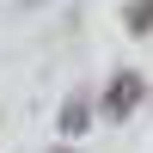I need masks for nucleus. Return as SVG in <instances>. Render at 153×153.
Here are the masks:
<instances>
[{"label": "nucleus", "mask_w": 153, "mask_h": 153, "mask_svg": "<svg viewBox=\"0 0 153 153\" xmlns=\"http://www.w3.org/2000/svg\"><path fill=\"white\" fill-rule=\"evenodd\" d=\"M135 98H141V80H135V74H117V80L104 86V117H129Z\"/></svg>", "instance_id": "nucleus-1"}, {"label": "nucleus", "mask_w": 153, "mask_h": 153, "mask_svg": "<svg viewBox=\"0 0 153 153\" xmlns=\"http://www.w3.org/2000/svg\"><path fill=\"white\" fill-rule=\"evenodd\" d=\"M92 129V98H68L61 104V135H86Z\"/></svg>", "instance_id": "nucleus-2"}, {"label": "nucleus", "mask_w": 153, "mask_h": 153, "mask_svg": "<svg viewBox=\"0 0 153 153\" xmlns=\"http://www.w3.org/2000/svg\"><path fill=\"white\" fill-rule=\"evenodd\" d=\"M129 31H153V0H129Z\"/></svg>", "instance_id": "nucleus-3"}, {"label": "nucleus", "mask_w": 153, "mask_h": 153, "mask_svg": "<svg viewBox=\"0 0 153 153\" xmlns=\"http://www.w3.org/2000/svg\"><path fill=\"white\" fill-rule=\"evenodd\" d=\"M25 6H49V0H25Z\"/></svg>", "instance_id": "nucleus-4"}]
</instances>
